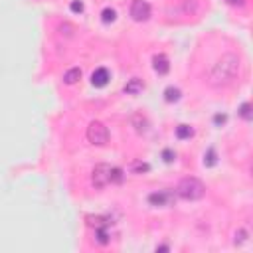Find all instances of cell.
Masks as SVG:
<instances>
[{
  "label": "cell",
  "mask_w": 253,
  "mask_h": 253,
  "mask_svg": "<svg viewBox=\"0 0 253 253\" xmlns=\"http://www.w3.org/2000/svg\"><path fill=\"white\" fill-rule=\"evenodd\" d=\"M239 71V57L235 53H223L210 71V85L211 87H225L229 85Z\"/></svg>",
  "instance_id": "cell-1"
},
{
  "label": "cell",
  "mask_w": 253,
  "mask_h": 253,
  "mask_svg": "<svg viewBox=\"0 0 253 253\" xmlns=\"http://www.w3.org/2000/svg\"><path fill=\"white\" fill-rule=\"evenodd\" d=\"M176 194H178L182 200L194 202V200L204 198L206 186H204L202 180H198V178H194V176H188V178H182V180H180V184L176 186Z\"/></svg>",
  "instance_id": "cell-2"
},
{
  "label": "cell",
  "mask_w": 253,
  "mask_h": 253,
  "mask_svg": "<svg viewBox=\"0 0 253 253\" xmlns=\"http://www.w3.org/2000/svg\"><path fill=\"white\" fill-rule=\"evenodd\" d=\"M87 140L95 146H103L109 140V128L101 121H93L87 126Z\"/></svg>",
  "instance_id": "cell-3"
},
{
  "label": "cell",
  "mask_w": 253,
  "mask_h": 253,
  "mask_svg": "<svg viewBox=\"0 0 253 253\" xmlns=\"http://www.w3.org/2000/svg\"><path fill=\"white\" fill-rule=\"evenodd\" d=\"M91 182H93V186L95 188H105L109 182H111V166L109 164H105V162H101V164H97L95 168H93V174H91Z\"/></svg>",
  "instance_id": "cell-4"
},
{
  "label": "cell",
  "mask_w": 253,
  "mask_h": 253,
  "mask_svg": "<svg viewBox=\"0 0 253 253\" xmlns=\"http://www.w3.org/2000/svg\"><path fill=\"white\" fill-rule=\"evenodd\" d=\"M130 18L134 20V22H146L148 18H150V4L146 2V0H132V4H130Z\"/></svg>",
  "instance_id": "cell-5"
},
{
  "label": "cell",
  "mask_w": 253,
  "mask_h": 253,
  "mask_svg": "<svg viewBox=\"0 0 253 253\" xmlns=\"http://www.w3.org/2000/svg\"><path fill=\"white\" fill-rule=\"evenodd\" d=\"M174 200H176V192H172V190H158L148 196V202L152 206H170Z\"/></svg>",
  "instance_id": "cell-6"
},
{
  "label": "cell",
  "mask_w": 253,
  "mask_h": 253,
  "mask_svg": "<svg viewBox=\"0 0 253 253\" xmlns=\"http://www.w3.org/2000/svg\"><path fill=\"white\" fill-rule=\"evenodd\" d=\"M109 79H111V75H109V71H107L105 67H97V69L91 73V83H93L95 87H105V85L109 83Z\"/></svg>",
  "instance_id": "cell-7"
},
{
  "label": "cell",
  "mask_w": 253,
  "mask_h": 253,
  "mask_svg": "<svg viewBox=\"0 0 253 253\" xmlns=\"http://www.w3.org/2000/svg\"><path fill=\"white\" fill-rule=\"evenodd\" d=\"M152 67H154V71H156L158 75H166V73L170 71L168 57H166V55H162V53L154 55V57H152Z\"/></svg>",
  "instance_id": "cell-8"
},
{
  "label": "cell",
  "mask_w": 253,
  "mask_h": 253,
  "mask_svg": "<svg viewBox=\"0 0 253 253\" xmlns=\"http://www.w3.org/2000/svg\"><path fill=\"white\" fill-rule=\"evenodd\" d=\"M142 87H144L142 79H138V77H132V79H128V81H126V85H125V91H126L128 95H138V93L142 91Z\"/></svg>",
  "instance_id": "cell-9"
},
{
  "label": "cell",
  "mask_w": 253,
  "mask_h": 253,
  "mask_svg": "<svg viewBox=\"0 0 253 253\" xmlns=\"http://www.w3.org/2000/svg\"><path fill=\"white\" fill-rule=\"evenodd\" d=\"M79 79H81V69L79 67H71V69H67L63 73V83H67V85H73Z\"/></svg>",
  "instance_id": "cell-10"
},
{
  "label": "cell",
  "mask_w": 253,
  "mask_h": 253,
  "mask_svg": "<svg viewBox=\"0 0 253 253\" xmlns=\"http://www.w3.org/2000/svg\"><path fill=\"white\" fill-rule=\"evenodd\" d=\"M180 97H182V91L178 87L170 85V87L164 89V101L166 103H176V101H180Z\"/></svg>",
  "instance_id": "cell-11"
},
{
  "label": "cell",
  "mask_w": 253,
  "mask_h": 253,
  "mask_svg": "<svg viewBox=\"0 0 253 253\" xmlns=\"http://www.w3.org/2000/svg\"><path fill=\"white\" fill-rule=\"evenodd\" d=\"M176 136L180 140H186V138H192L194 136V128L190 125H178L176 126Z\"/></svg>",
  "instance_id": "cell-12"
},
{
  "label": "cell",
  "mask_w": 253,
  "mask_h": 253,
  "mask_svg": "<svg viewBox=\"0 0 253 253\" xmlns=\"http://www.w3.org/2000/svg\"><path fill=\"white\" fill-rule=\"evenodd\" d=\"M132 125H134V128H136L138 132H146V130H148V121H146V117H142V115H134V117H132Z\"/></svg>",
  "instance_id": "cell-13"
},
{
  "label": "cell",
  "mask_w": 253,
  "mask_h": 253,
  "mask_svg": "<svg viewBox=\"0 0 253 253\" xmlns=\"http://www.w3.org/2000/svg\"><path fill=\"white\" fill-rule=\"evenodd\" d=\"M130 170H132V174H146L150 170V164L148 162H142V160H134L130 164Z\"/></svg>",
  "instance_id": "cell-14"
},
{
  "label": "cell",
  "mask_w": 253,
  "mask_h": 253,
  "mask_svg": "<svg viewBox=\"0 0 253 253\" xmlns=\"http://www.w3.org/2000/svg\"><path fill=\"white\" fill-rule=\"evenodd\" d=\"M101 20H103V24H113V22L117 20V12L107 6V8H103V12H101Z\"/></svg>",
  "instance_id": "cell-15"
},
{
  "label": "cell",
  "mask_w": 253,
  "mask_h": 253,
  "mask_svg": "<svg viewBox=\"0 0 253 253\" xmlns=\"http://www.w3.org/2000/svg\"><path fill=\"white\" fill-rule=\"evenodd\" d=\"M123 178H125L123 170L119 166H111V184H121Z\"/></svg>",
  "instance_id": "cell-16"
},
{
  "label": "cell",
  "mask_w": 253,
  "mask_h": 253,
  "mask_svg": "<svg viewBox=\"0 0 253 253\" xmlns=\"http://www.w3.org/2000/svg\"><path fill=\"white\" fill-rule=\"evenodd\" d=\"M215 162H217V154H215V150H213V148H208L206 154H204V164H206V166H213Z\"/></svg>",
  "instance_id": "cell-17"
},
{
  "label": "cell",
  "mask_w": 253,
  "mask_h": 253,
  "mask_svg": "<svg viewBox=\"0 0 253 253\" xmlns=\"http://www.w3.org/2000/svg\"><path fill=\"white\" fill-rule=\"evenodd\" d=\"M87 223L91 225V227H107L109 225V219L107 217H87Z\"/></svg>",
  "instance_id": "cell-18"
},
{
  "label": "cell",
  "mask_w": 253,
  "mask_h": 253,
  "mask_svg": "<svg viewBox=\"0 0 253 253\" xmlns=\"http://www.w3.org/2000/svg\"><path fill=\"white\" fill-rule=\"evenodd\" d=\"M239 117L245 119V121H251V119H253V113H251V105H249V103H241V107H239Z\"/></svg>",
  "instance_id": "cell-19"
},
{
  "label": "cell",
  "mask_w": 253,
  "mask_h": 253,
  "mask_svg": "<svg viewBox=\"0 0 253 253\" xmlns=\"http://www.w3.org/2000/svg\"><path fill=\"white\" fill-rule=\"evenodd\" d=\"M95 235H97V241L101 245L109 243V233H107V227H95Z\"/></svg>",
  "instance_id": "cell-20"
},
{
  "label": "cell",
  "mask_w": 253,
  "mask_h": 253,
  "mask_svg": "<svg viewBox=\"0 0 253 253\" xmlns=\"http://www.w3.org/2000/svg\"><path fill=\"white\" fill-rule=\"evenodd\" d=\"M182 4H184L186 14H194L198 10V0H182Z\"/></svg>",
  "instance_id": "cell-21"
},
{
  "label": "cell",
  "mask_w": 253,
  "mask_h": 253,
  "mask_svg": "<svg viewBox=\"0 0 253 253\" xmlns=\"http://www.w3.org/2000/svg\"><path fill=\"white\" fill-rule=\"evenodd\" d=\"M245 241H247V231H245V229H237L233 243H235V245H241V243H245Z\"/></svg>",
  "instance_id": "cell-22"
},
{
  "label": "cell",
  "mask_w": 253,
  "mask_h": 253,
  "mask_svg": "<svg viewBox=\"0 0 253 253\" xmlns=\"http://www.w3.org/2000/svg\"><path fill=\"white\" fill-rule=\"evenodd\" d=\"M162 160H164V162H168V164H170V162H174V160H176V152H174V150H170V148H164V150H162Z\"/></svg>",
  "instance_id": "cell-23"
},
{
  "label": "cell",
  "mask_w": 253,
  "mask_h": 253,
  "mask_svg": "<svg viewBox=\"0 0 253 253\" xmlns=\"http://www.w3.org/2000/svg\"><path fill=\"white\" fill-rule=\"evenodd\" d=\"M73 30H75V28H73L69 22H63V24L59 26V32L65 34V36H73Z\"/></svg>",
  "instance_id": "cell-24"
},
{
  "label": "cell",
  "mask_w": 253,
  "mask_h": 253,
  "mask_svg": "<svg viewBox=\"0 0 253 253\" xmlns=\"http://www.w3.org/2000/svg\"><path fill=\"white\" fill-rule=\"evenodd\" d=\"M69 8H71V12H75V14H81V12H83V4L77 2V0H73V2L69 4Z\"/></svg>",
  "instance_id": "cell-25"
},
{
  "label": "cell",
  "mask_w": 253,
  "mask_h": 253,
  "mask_svg": "<svg viewBox=\"0 0 253 253\" xmlns=\"http://www.w3.org/2000/svg\"><path fill=\"white\" fill-rule=\"evenodd\" d=\"M229 6H243L245 4V0H225Z\"/></svg>",
  "instance_id": "cell-26"
},
{
  "label": "cell",
  "mask_w": 253,
  "mask_h": 253,
  "mask_svg": "<svg viewBox=\"0 0 253 253\" xmlns=\"http://www.w3.org/2000/svg\"><path fill=\"white\" fill-rule=\"evenodd\" d=\"M225 119H227L225 115H215V123H217V125H221V123H225Z\"/></svg>",
  "instance_id": "cell-27"
},
{
  "label": "cell",
  "mask_w": 253,
  "mask_h": 253,
  "mask_svg": "<svg viewBox=\"0 0 253 253\" xmlns=\"http://www.w3.org/2000/svg\"><path fill=\"white\" fill-rule=\"evenodd\" d=\"M168 249H170L168 245H158V247H156V251H168Z\"/></svg>",
  "instance_id": "cell-28"
}]
</instances>
